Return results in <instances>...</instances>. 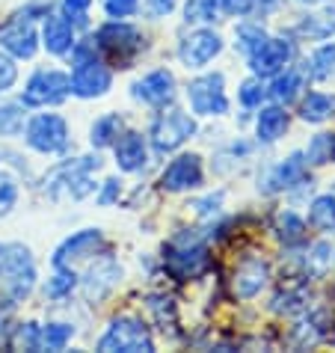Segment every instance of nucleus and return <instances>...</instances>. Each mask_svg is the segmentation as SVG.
I'll return each mask as SVG.
<instances>
[{"label": "nucleus", "mask_w": 335, "mask_h": 353, "mask_svg": "<svg viewBox=\"0 0 335 353\" xmlns=\"http://www.w3.org/2000/svg\"><path fill=\"white\" fill-rule=\"evenodd\" d=\"M74 68H72V92L77 98H101L113 83V74L101 60L95 57V48L90 42L72 48Z\"/></svg>", "instance_id": "obj_1"}, {"label": "nucleus", "mask_w": 335, "mask_h": 353, "mask_svg": "<svg viewBox=\"0 0 335 353\" xmlns=\"http://www.w3.org/2000/svg\"><path fill=\"white\" fill-rule=\"evenodd\" d=\"M0 276L12 291V297H27L36 282V264L30 259V250L21 243L0 247Z\"/></svg>", "instance_id": "obj_2"}, {"label": "nucleus", "mask_w": 335, "mask_h": 353, "mask_svg": "<svg viewBox=\"0 0 335 353\" xmlns=\"http://www.w3.org/2000/svg\"><path fill=\"white\" fill-rule=\"evenodd\" d=\"M98 350H125V353H149L154 350L152 336L143 321L136 318H119L113 321L107 332L98 341Z\"/></svg>", "instance_id": "obj_3"}, {"label": "nucleus", "mask_w": 335, "mask_h": 353, "mask_svg": "<svg viewBox=\"0 0 335 353\" xmlns=\"http://www.w3.org/2000/svg\"><path fill=\"white\" fill-rule=\"evenodd\" d=\"M72 92V77L57 72V68H42L36 72L24 86L21 101L27 107H48V104H60Z\"/></svg>", "instance_id": "obj_4"}, {"label": "nucleus", "mask_w": 335, "mask_h": 353, "mask_svg": "<svg viewBox=\"0 0 335 353\" xmlns=\"http://www.w3.org/2000/svg\"><path fill=\"white\" fill-rule=\"evenodd\" d=\"M27 143L42 154H57L68 145V125L57 113H39L27 125Z\"/></svg>", "instance_id": "obj_5"}, {"label": "nucleus", "mask_w": 335, "mask_h": 353, "mask_svg": "<svg viewBox=\"0 0 335 353\" xmlns=\"http://www.w3.org/2000/svg\"><path fill=\"white\" fill-rule=\"evenodd\" d=\"M187 101L199 116H223L229 110V98L223 90V74H202L187 83Z\"/></svg>", "instance_id": "obj_6"}, {"label": "nucleus", "mask_w": 335, "mask_h": 353, "mask_svg": "<svg viewBox=\"0 0 335 353\" xmlns=\"http://www.w3.org/2000/svg\"><path fill=\"white\" fill-rule=\"evenodd\" d=\"M196 134V122L181 110L161 113L152 125V143L157 152H175L181 143H187Z\"/></svg>", "instance_id": "obj_7"}, {"label": "nucleus", "mask_w": 335, "mask_h": 353, "mask_svg": "<svg viewBox=\"0 0 335 353\" xmlns=\"http://www.w3.org/2000/svg\"><path fill=\"white\" fill-rule=\"evenodd\" d=\"M98 45H101L107 54H113L119 63H125L128 57H134L143 48V36H140L136 27H131V24H125V21L116 18V21L104 24L101 30H98Z\"/></svg>", "instance_id": "obj_8"}, {"label": "nucleus", "mask_w": 335, "mask_h": 353, "mask_svg": "<svg viewBox=\"0 0 335 353\" xmlns=\"http://www.w3.org/2000/svg\"><path fill=\"white\" fill-rule=\"evenodd\" d=\"M294 60V45L288 39H264V45L250 57L255 77H273Z\"/></svg>", "instance_id": "obj_9"}, {"label": "nucleus", "mask_w": 335, "mask_h": 353, "mask_svg": "<svg viewBox=\"0 0 335 353\" xmlns=\"http://www.w3.org/2000/svg\"><path fill=\"white\" fill-rule=\"evenodd\" d=\"M223 51V39L211 30H196L181 42L179 57L187 68H205L216 54Z\"/></svg>", "instance_id": "obj_10"}, {"label": "nucleus", "mask_w": 335, "mask_h": 353, "mask_svg": "<svg viewBox=\"0 0 335 353\" xmlns=\"http://www.w3.org/2000/svg\"><path fill=\"white\" fill-rule=\"evenodd\" d=\"M101 243H104V238H101V232H98V229H83V232L72 234V238H68L63 247L57 250L54 268H72V264H77V261H83V259L95 256Z\"/></svg>", "instance_id": "obj_11"}, {"label": "nucleus", "mask_w": 335, "mask_h": 353, "mask_svg": "<svg viewBox=\"0 0 335 353\" xmlns=\"http://www.w3.org/2000/svg\"><path fill=\"white\" fill-rule=\"evenodd\" d=\"M161 184L166 190H190L202 184V161L199 154H181L175 158L161 175Z\"/></svg>", "instance_id": "obj_12"}, {"label": "nucleus", "mask_w": 335, "mask_h": 353, "mask_svg": "<svg viewBox=\"0 0 335 353\" xmlns=\"http://www.w3.org/2000/svg\"><path fill=\"white\" fill-rule=\"evenodd\" d=\"M172 95H175V77H172V72H166V68H157V72L145 74L143 81L134 83V98H140V101L152 104V107L170 104Z\"/></svg>", "instance_id": "obj_13"}, {"label": "nucleus", "mask_w": 335, "mask_h": 353, "mask_svg": "<svg viewBox=\"0 0 335 353\" xmlns=\"http://www.w3.org/2000/svg\"><path fill=\"white\" fill-rule=\"evenodd\" d=\"M166 270L175 279H196L199 273L208 270V252L202 247H181L166 256Z\"/></svg>", "instance_id": "obj_14"}, {"label": "nucleus", "mask_w": 335, "mask_h": 353, "mask_svg": "<svg viewBox=\"0 0 335 353\" xmlns=\"http://www.w3.org/2000/svg\"><path fill=\"white\" fill-rule=\"evenodd\" d=\"M264 285H267V261H261V259L243 261L238 273H234V294H238L241 300L255 297Z\"/></svg>", "instance_id": "obj_15"}, {"label": "nucleus", "mask_w": 335, "mask_h": 353, "mask_svg": "<svg viewBox=\"0 0 335 353\" xmlns=\"http://www.w3.org/2000/svg\"><path fill=\"white\" fill-rule=\"evenodd\" d=\"M0 45H3L12 57H18V60H30V57L36 54V48H39L33 27L24 24V21H15V24L3 27V30H0Z\"/></svg>", "instance_id": "obj_16"}, {"label": "nucleus", "mask_w": 335, "mask_h": 353, "mask_svg": "<svg viewBox=\"0 0 335 353\" xmlns=\"http://www.w3.org/2000/svg\"><path fill=\"white\" fill-rule=\"evenodd\" d=\"M42 39H45V48L57 57L68 54L74 48V27L68 18L63 15H45V30H42Z\"/></svg>", "instance_id": "obj_17"}, {"label": "nucleus", "mask_w": 335, "mask_h": 353, "mask_svg": "<svg viewBox=\"0 0 335 353\" xmlns=\"http://www.w3.org/2000/svg\"><path fill=\"white\" fill-rule=\"evenodd\" d=\"M113 149H116V163H119V170H125V172L143 170V163H145V140H143V134H134V131L122 134L119 140L113 143Z\"/></svg>", "instance_id": "obj_18"}, {"label": "nucleus", "mask_w": 335, "mask_h": 353, "mask_svg": "<svg viewBox=\"0 0 335 353\" xmlns=\"http://www.w3.org/2000/svg\"><path fill=\"white\" fill-rule=\"evenodd\" d=\"M300 116L303 122H312V125H321L335 116V95L329 92H309L300 104Z\"/></svg>", "instance_id": "obj_19"}, {"label": "nucleus", "mask_w": 335, "mask_h": 353, "mask_svg": "<svg viewBox=\"0 0 335 353\" xmlns=\"http://www.w3.org/2000/svg\"><path fill=\"white\" fill-rule=\"evenodd\" d=\"M255 131H258L261 143H276L285 131H288V113H285L279 104L264 107V110L258 113V125H255Z\"/></svg>", "instance_id": "obj_20"}, {"label": "nucleus", "mask_w": 335, "mask_h": 353, "mask_svg": "<svg viewBox=\"0 0 335 353\" xmlns=\"http://www.w3.org/2000/svg\"><path fill=\"white\" fill-rule=\"evenodd\" d=\"M305 175V161L300 152H294L288 161H282L276 170L270 172V190H285V188H294L300 184Z\"/></svg>", "instance_id": "obj_21"}, {"label": "nucleus", "mask_w": 335, "mask_h": 353, "mask_svg": "<svg viewBox=\"0 0 335 353\" xmlns=\"http://www.w3.org/2000/svg\"><path fill=\"white\" fill-rule=\"evenodd\" d=\"M309 223L314 225V229H321V232L335 229V196L332 193H323V196H318V199L312 202Z\"/></svg>", "instance_id": "obj_22"}, {"label": "nucleus", "mask_w": 335, "mask_h": 353, "mask_svg": "<svg viewBox=\"0 0 335 353\" xmlns=\"http://www.w3.org/2000/svg\"><path fill=\"white\" fill-rule=\"evenodd\" d=\"M119 131H122L119 113L101 116V119H95V125H92V145H98V149H104V145H113L116 137H119Z\"/></svg>", "instance_id": "obj_23"}, {"label": "nucleus", "mask_w": 335, "mask_h": 353, "mask_svg": "<svg viewBox=\"0 0 335 353\" xmlns=\"http://www.w3.org/2000/svg\"><path fill=\"white\" fill-rule=\"evenodd\" d=\"M300 33L312 36V39H327L335 33V9H327V12L318 15H305L300 21Z\"/></svg>", "instance_id": "obj_24"}, {"label": "nucleus", "mask_w": 335, "mask_h": 353, "mask_svg": "<svg viewBox=\"0 0 335 353\" xmlns=\"http://www.w3.org/2000/svg\"><path fill=\"white\" fill-rule=\"evenodd\" d=\"M300 86H303V74L300 72H294V68H288V72L285 74H279L273 81V86H270V95L276 98V101H294V98H297V92H300Z\"/></svg>", "instance_id": "obj_25"}, {"label": "nucleus", "mask_w": 335, "mask_h": 353, "mask_svg": "<svg viewBox=\"0 0 335 353\" xmlns=\"http://www.w3.org/2000/svg\"><path fill=\"white\" fill-rule=\"evenodd\" d=\"M335 72V42L332 45H321L318 51L312 54L309 60V74L314 81H327V77Z\"/></svg>", "instance_id": "obj_26"}, {"label": "nucleus", "mask_w": 335, "mask_h": 353, "mask_svg": "<svg viewBox=\"0 0 335 353\" xmlns=\"http://www.w3.org/2000/svg\"><path fill=\"white\" fill-rule=\"evenodd\" d=\"M74 336V327H68V323H48L42 327V339H39V347L45 350H63L68 341Z\"/></svg>", "instance_id": "obj_27"}, {"label": "nucleus", "mask_w": 335, "mask_h": 353, "mask_svg": "<svg viewBox=\"0 0 335 353\" xmlns=\"http://www.w3.org/2000/svg\"><path fill=\"white\" fill-rule=\"evenodd\" d=\"M184 18H187V24H214L216 21V0H187Z\"/></svg>", "instance_id": "obj_28"}, {"label": "nucleus", "mask_w": 335, "mask_h": 353, "mask_svg": "<svg viewBox=\"0 0 335 353\" xmlns=\"http://www.w3.org/2000/svg\"><path fill=\"white\" fill-rule=\"evenodd\" d=\"M305 161L312 163H329L335 161V137L332 134H318L305 149Z\"/></svg>", "instance_id": "obj_29"}, {"label": "nucleus", "mask_w": 335, "mask_h": 353, "mask_svg": "<svg viewBox=\"0 0 335 353\" xmlns=\"http://www.w3.org/2000/svg\"><path fill=\"white\" fill-rule=\"evenodd\" d=\"M234 39H238L234 45H238L246 57H252V54L264 45V39H267V33H264L261 27H255V24H241L238 30H234Z\"/></svg>", "instance_id": "obj_30"}, {"label": "nucleus", "mask_w": 335, "mask_h": 353, "mask_svg": "<svg viewBox=\"0 0 335 353\" xmlns=\"http://www.w3.org/2000/svg\"><path fill=\"white\" fill-rule=\"evenodd\" d=\"M303 234H305V223L294 211H285L279 217V238L285 243H297V241H303Z\"/></svg>", "instance_id": "obj_31"}, {"label": "nucleus", "mask_w": 335, "mask_h": 353, "mask_svg": "<svg viewBox=\"0 0 335 353\" xmlns=\"http://www.w3.org/2000/svg\"><path fill=\"white\" fill-rule=\"evenodd\" d=\"M57 270L60 273H57V276L48 282V288H45L48 297H65V294L77 285V276H74L72 268H57Z\"/></svg>", "instance_id": "obj_32"}, {"label": "nucleus", "mask_w": 335, "mask_h": 353, "mask_svg": "<svg viewBox=\"0 0 335 353\" xmlns=\"http://www.w3.org/2000/svg\"><path fill=\"white\" fill-rule=\"evenodd\" d=\"M18 202V184L12 181V175L0 172V214H9Z\"/></svg>", "instance_id": "obj_33"}, {"label": "nucleus", "mask_w": 335, "mask_h": 353, "mask_svg": "<svg viewBox=\"0 0 335 353\" xmlns=\"http://www.w3.org/2000/svg\"><path fill=\"white\" fill-rule=\"evenodd\" d=\"M39 339H42V330L36 323H21L12 339L15 347H24V350H39Z\"/></svg>", "instance_id": "obj_34"}, {"label": "nucleus", "mask_w": 335, "mask_h": 353, "mask_svg": "<svg viewBox=\"0 0 335 353\" xmlns=\"http://www.w3.org/2000/svg\"><path fill=\"white\" fill-rule=\"evenodd\" d=\"M21 122H24V116L18 113L15 104L0 107V134H18L21 131Z\"/></svg>", "instance_id": "obj_35"}, {"label": "nucleus", "mask_w": 335, "mask_h": 353, "mask_svg": "<svg viewBox=\"0 0 335 353\" xmlns=\"http://www.w3.org/2000/svg\"><path fill=\"white\" fill-rule=\"evenodd\" d=\"M261 101H264V86H261V81H246L241 86V104L243 107H261Z\"/></svg>", "instance_id": "obj_36"}, {"label": "nucleus", "mask_w": 335, "mask_h": 353, "mask_svg": "<svg viewBox=\"0 0 335 353\" xmlns=\"http://www.w3.org/2000/svg\"><path fill=\"white\" fill-rule=\"evenodd\" d=\"M140 0H104V12L110 18H128L136 12Z\"/></svg>", "instance_id": "obj_37"}, {"label": "nucleus", "mask_w": 335, "mask_h": 353, "mask_svg": "<svg viewBox=\"0 0 335 353\" xmlns=\"http://www.w3.org/2000/svg\"><path fill=\"white\" fill-rule=\"evenodd\" d=\"M15 81H18V68H15V63L9 60V57L0 54V92H6Z\"/></svg>", "instance_id": "obj_38"}, {"label": "nucleus", "mask_w": 335, "mask_h": 353, "mask_svg": "<svg viewBox=\"0 0 335 353\" xmlns=\"http://www.w3.org/2000/svg\"><path fill=\"white\" fill-rule=\"evenodd\" d=\"M92 0H63V9L72 21H83L86 18V9H90Z\"/></svg>", "instance_id": "obj_39"}, {"label": "nucleus", "mask_w": 335, "mask_h": 353, "mask_svg": "<svg viewBox=\"0 0 335 353\" xmlns=\"http://www.w3.org/2000/svg\"><path fill=\"white\" fill-rule=\"evenodd\" d=\"M216 3H223V9L232 15H246L252 9V0H216Z\"/></svg>", "instance_id": "obj_40"}, {"label": "nucleus", "mask_w": 335, "mask_h": 353, "mask_svg": "<svg viewBox=\"0 0 335 353\" xmlns=\"http://www.w3.org/2000/svg\"><path fill=\"white\" fill-rule=\"evenodd\" d=\"M152 15H170L175 9V0H149Z\"/></svg>", "instance_id": "obj_41"}, {"label": "nucleus", "mask_w": 335, "mask_h": 353, "mask_svg": "<svg viewBox=\"0 0 335 353\" xmlns=\"http://www.w3.org/2000/svg\"><path fill=\"white\" fill-rule=\"evenodd\" d=\"M116 193H119V181L110 179V181H107V188H104V193L98 196V202H101V205H110V202L116 199Z\"/></svg>", "instance_id": "obj_42"}, {"label": "nucleus", "mask_w": 335, "mask_h": 353, "mask_svg": "<svg viewBox=\"0 0 335 353\" xmlns=\"http://www.w3.org/2000/svg\"><path fill=\"white\" fill-rule=\"evenodd\" d=\"M300 3H309V6H314V3H323V0H300Z\"/></svg>", "instance_id": "obj_43"}]
</instances>
